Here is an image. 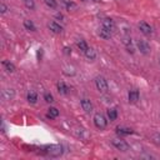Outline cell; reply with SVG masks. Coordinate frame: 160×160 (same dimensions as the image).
I'll return each instance as SVG.
<instances>
[{
  "instance_id": "484cf974",
  "label": "cell",
  "mask_w": 160,
  "mask_h": 160,
  "mask_svg": "<svg viewBox=\"0 0 160 160\" xmlns=\"http://www.w3.org/2000/svg\"><path fill=\"white\" fill-rule=\"evenodd\" d=\"M152 140H154V142H155V144L160 145V134H155V135H154V138H152Z\"/></svg>"
},
{
  "instance_id": "ac0fdd59",
  "label": "cell",
  "mask_w": 160,
  "mask_h": 160,
  "mask_svg": "<svg viewBox=\"0 0 160 160\" xmlns=\"http://www.w3.org/2000/svg\"><path fill=\"white\" fill-rule=\"evenodd\" d=\"M56 116H59V110L56 108H49V110H48V118L49 119H54Z\"/></svg>"
},
{
  "instance_id": "5b68a950",
  "label": "cell",
  "mask_w": 160,
  "mask_h": 160,
  "mask_svg": "<svg viewBox=\"0 0 160 160\" xmlns=\"http://www.w3.org/2000/svg\"><path fill=\"white\" fill-rule=\"evenodd\" d=\"M136 46L140 50V52L144 54V55H148L150 52V45H149V42L146 40H138Z\"/></svg>"
},
{
  "instance_id": "4316f807",
  "label": "cell",
  "mask_w": 160,
  "mask_h": 160,
  "mask_svg": "<svg viewBox=\"0 0 160 160\" xmlns=\"http://www.w3.org/2000/svg\"><path fill=\"white\" fill-rule=\"evenodd\" d=\"M6 10H8L6 5H5L4 2H1V4H0V12H1V14H5V12H6Z\"/></svg>"
},
{
  "instance_id": "2e32d148",
  "label": "cell",
  "mask_w": 160,
  "mask_h": 160,
  "mask_svg": "<svg viewBox=\"0 0 160 160\" xmlns=\"http://www.w3.org/2000/svg\"><path fill=\"white\" fill-rule=\"evenodd\" d=\"M62 4L65 5L66 10H69V11H74L76 9V4L72 2V1H70V0H62Z\"/></svg>"
},
{
  "instance_id": "f1b7e54d",
  "label": "cell",
  "mask_w": 160,
  "mask_h": 160,
  "mask_svg": "<svg viewBox=\"0 0 160 160\" xmlns=\"http://www.w3.org/2000/svg\"><path fill=\"white\" fill-rule=\"evenodd\" d=\"M55 18H56V19H64V16H62V14H61V12H58V14L55 15Z\"/></svg>"
},
{
  "instance_id": "277c9868",
  "label": "cell",
  "mask_w": 160,
  "mask_h": 160,
  "mask_svg": "<svg viewBox=\"0 0 160 160\" xmlns=\"http://www.w3.org/2000/svg\"><path fill=\"white\" fill-rule=\"evenodd\" d=\"M112 145L118 149V150H120V151H128L129 149H130V146H129V144L125 141V140H122V139H112Z\"/></svg>"
},
{
  "instance_id": "e0dca14e",
  "label": "cell",
  "mask_w": 160,
  "mask_h": 160,
  "mask_svg": "<svg viewBox=\"0 0 160 160\" xmlns=\"http://www.w3.org/2000/svg\"><path fill=\"white\" fill-rule=\"evenodd\" d=\"M2 65H4V68L6 69V71H9V72H14V71H15V65H14L12 62H10V61H8V60H4V61H2Z\"/></svg>"
},
{
  "instance_id": "603a6c76",
  "label": "cell",
  "mask_w": 160,
  "mask_h": 160,
  "mask_svg": "<svg viewBox=\"0 0 160 160\" xmlns=\"http://www.w3.org/2000/svg\"><path fill=\"white\" fill-rule=\"evenodd\" d=\"M44 2L46 4V6H49V8H51V9H55V8L58 6L56 0H44Z\"/></svg>"
},
{
  "instance_id": "cb8c5ba5",
  "label": "cell",
  "mask_w": 160,
  "mask_h": 160,
  "mask_svg": "<svg viewBox=\"0 0 160 160\" xmlns=\"http://www.w3.org/2000/svg\"><path fill=\"white\" fill-rule=\"evenodd\" d=\"M44 99H45L46 102H52L54 101V98H52V95L50 92H45L44 94Z\"/></svg>"
},
{
  "instance_id": "ba28073f",
  "label": "cell",
  "mask_w": 160,
  "mask_h": 160,
  "mask_svg": "<svg viewBox=\"0 0 160 160\" xmlns=\"http://www.w3.org/2000/svg\"><path fill=\"white\" fill-rule=\"evenodd\" d=\"M102 26L110 31H114L115 30V21L110 18H105V19H102Z\"/></svg>"
},
{
  "instance_id": "4dcf8cb0",
  "label": "cell",
  "mask_w": 160,
  "mask_h": 160,
  "mask_svg": "<svg viewBox=\"0 0 160 160\" xmlns=\"http://www.w3.org/2000/svg\"><path fill=\"white\" fill-rule=\"evenodd\" d=\"M159 64H160V58H159Z\"/></svg>"
},
{
  "instance_id": "d4e9b609",
  "label": "cell",
  "mask_w": 160,
  "mask_h": 160,
  "mask_svg": "<svg viewBox=\"0 0 160 160\" xmlns=\"http://www.w3.org/2000/svg\"><path fill=\"white\" fill-rule=\"evenodd\" d=\"M25 5H26V8H29V9H34V8H35L34 0H25Z\"/></svg>"
},
{
  "instance_id": "52a82bcc",
  "label": "cell",
  "mask_w": 160,
  "mask_h": 160,
  "mask_svg": "<svg viewBox=\"0 0 160 160\" xmlns=\"http://www.w3.org/2000/svg\"><path fill=\"white\" fill-rule=\"evenodd\" d=\"M48 28H49L50 31L54 32V34H60V32L62 31V28H61L60 24H58L56 21H50V22L48 24Z\"/></svg>"
},
{
  "instance_id": "30bf717a",
  "label": "cell",
  "mask_w": 160,
  "mask_h": 160,
  "mask_svg": "<svg viewBox=\"0 0 160 160\" xmlns=\"http://www.w3.org/2000/svg\"><path fill=\"white\" fill-rule=\"evenodd\" d=\"M139 91L138 90H130L129 91V95H128V99H129V102L130 104H135V102H138V100H139Z\"/></svg>"
},
{
  "instance_id": "9a60e30c",
  "label": "cell",
  "mask_w": 160,
  "mask_h": 160,
  "mask_svg": "<svg viewBox=\"0 0 160 160\" xmlns=\"http://www.w3.org/2000/svg\"><path fill=\"white\" fill-rule=\"evenodd\" d=\"M84 54H85L86 59H89V60H95V58H96V51L91 48H88V50Z\"/></svg>"
},
{
  "instance_id": "7c38bea8",
  "label": "cell",
  "mask_w": 160,
  "mask_h": 160,
  "mask_svg": "<svg viewBox=\"0 0 160 160\" xmlns=\"http://www.w3.org/2000/svg\"><path fill=\"white\" fill-rule=\"evenodd\" d=\"M26 99H28V101H29L30 104H35V102L38 101V94H36L34 90H30V91L28 92V95H26Z\"/></svg>"
},
{
  "instance_id": "4fadbf2b",
  "label": "cell",
  "mask_w": 160,
  "mask_h": 160,
  "mask_svg": "<svg viewBox=\"0 0 160 160\" xmlns=\"http://www.w3.org/2000/svg\"><path fill=\"white\" fill-rule=\"evenodd\" d=\"M56 86H58V91H59L60 94H68V92H69V88L66 86V84H65V82L59 81Z\"/></svg>"
},
{
  "instance_id": "1f68e13d",
  "label": "cell",
  "mask_w": 160,
  "mask_h": 160,
  "mask_svg": "<svg viewBox=\"0 0 160 160\" xmlns=\"http://www.w3.org/2000/svg\"><path fill=\"white\" fill-rule=\"evenodd\" d=\"M24 1H25V0H24Z\"/></svg>"
},
{
  "instance_id": "8fae6325",
  "label": "cell",
  "mask_w": 160,
  "mask_h": 160,
  "mask_svg": "<svg viewBox=\"0 0 160 160\" xmlns=\"http://www.w3.org/2000/svg\"><path fill=\"white\" fill-rule=\"evenodd\" d=\"M99 35H100V38H102V39L108 40V39H110V38H111V31H110V30H108L106 28L101 26V29L99 30Z\"/></svg>"
},
{
  "instance_id": "3957f363",
  "label": "cell",
  "mask_w": 160,
  "mask_h": 160,
  "mask_svg": "<svg viewBox=\"0 0 160 160\" xmlns=\"http://www.w3.org/2000/svg\"><path fill=\"white\" fill-rule=\"evenodd\" d=\"M95 85H96V89H98L100 92H106V91L109 90L108 81H106L105 78H102V76H96V78H95Z\"/></svg>"
},
{
  "instance_id": "5bb4252c",
  "label": "cell",
  "mask_w": 160,
  "mask_h": 160,
  "mask_svg": "<svg viewBox=\"0 0 160 160\" xmlns=\"http://www.w3.org/2000/svg\"><path fill=\"white\" fill-rule=\"evenodd\" d=\"M116 132H118L119 135H130V134H132L134 131H132L131 129H129V128H121V126H118V128H116Z\"/></svg>"
},
{
  "instance_id": "6da1fadb",
  "label": "cell",
  "mask_w": 160,
  "mask_h": 160,
  "mask_svg": "<svg viewBox=\"0 0 160 160\" xmlns=\"http://www.w3.org/2000/svg\"><path fill=\"white\" fill-rule=\"evenodd\" d=\"M44 152H45L46 155L51 156V158H59V156L62 155L64 149H62V146L59 145V144H51V145H46V146L44 148Z\"/></svg>"
},
{
  "instance_id": "7a4b0ae2",
  "label": "cell",
  "mask_w": 160,
  "mask_h": 160,
  "mask_svg": "<svg viewBox=\"0 0 160 160\" xmlns=\"http://www.w3.org/2000/svg\"><path fill=\"white\" fill-rule=\"evenodd\" d=\"M94 125H95L98 129L104 130V129L106 128V125H108V120H106V118H105L101 112H96V114L94 115Z\"/></svg>"
},
{
  "instance_id": "8992f818",
  "label": "cell",
  "mask_w": 160,
  "mask_h": 160,
  "mask_svg": "<svg viewBox=\"0 0 160 160\" xmlns=\"http://www.w3.org/2000/svg\"><path fill=\"white\" fill-rule=\"evenodd\" d=\"M139 29H140V31H141L144 35H151V34H152V28H151L148 22H145V21L139 22Z\"/></svg>"
},
{
  "instance_id": "d6986e66",
  "label": "cell",
  "mask_w": 160,
  "mask_h": 160,
  "mask_svg": "<svg viewBox=\"0 0 160 160\" xmlns=\"http://www.w3.org/2000/svg\"><path fill=\"white\" fill-rule=\"evenodd\" d=\"M108 118L112 121V120H115L116 118H118V111H116V109L115 108H111V109H109L108 110Z\"/></svg>"
},
{
  "instance_id": "9c48e42d",
  "label": "cell",
  "mask_w": 160,
  "mask_h": 160,
  "mask_svg": "<svg viewBox=\"0 0 160 160\" xmlns=\"http://www.w3.org/2000/svg\"><path fill=\"white\" fill-rule=\"evenodd\" d=\"M80 104H81V108H82V110H84L85 112L92 111V104H91V101H90L89 99H81Z\"/></svg>"
},
{
  "instance_id": "f546056e",
  "label": "cell",
  "mask_w": 160,
  "mask_h": 160,
  "mask_svg": "<svg viewBox=\"0 0 160 160\" xmlns=\"http://www.w3.org/2000/svg\"><path fill=\"white\" fill-rule=\"evenodd\" d=\"M92 1H95V2H99V1H100V0H92Z\"/></svg>"
},
{
  "instance_id": "83f0119b",
  "label": "cell",
  "mask_w": 160,
  "mask_h": 160,
  "mask_svg": "<svg viewBox=\"0 0 160 160\" xmlns=\"http://www.w3.org/2000/svg\"><path fill=\"white\" fill-rule=\"evenodd\" d=\"M64 52H65L66 55H70V54H71V49L68 48V46H65V48H64Z\"/></svg>"
},
{
  "instance_id": "ffe728a7",
  "label": "cell",
  "mask_w": 160,
  "mask_h": 160,
  "mask_svg": "<svg viewBox=\"0 0 160 160\" xmlns=\"http://www.w3.org/2000/svg\"><path fill=\"white\" fill-rule=\"evenodd\" d=\"M2 96H4L6 100H11V99L14 98V90H12V89H6V90H4Z\"/></svg>"
},
{
  "instance_id": "7402d4cb",
  "label": "cell",
  "mask_w": 160,
  "mask_h": 160,
  "mask_svg": "<svg viewBox=\"0 0 160 160\" xmlns=\"http://www.w3.org/2000/svg\"><path fill=\"white\" fill-rule=\"evenodd\" d=\"M76 45H78V48L81 50V51H86L88 50V44L85 42V40H79L78 42H76Z\"/></svg>"
},
{
  "instance_id": "44dd1931",
  "label": "cell",
  "mask_w": 160,
  "mask_h": 160,
  "mask_svg": "<svg viewBox=\"0 0 160 160\" xmlns=\"http://www.w3.org/2000/svg\"><path fill=\"white\" fill-rule=\"evenodd\" d=\"M24 26L30 31H35L36 30V28H35V25H34V22L31 20H24Z\"/></svg>"
}]
</instances>
